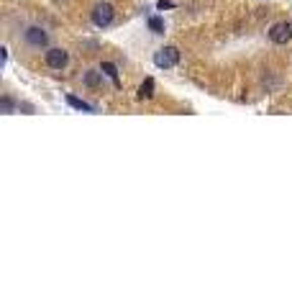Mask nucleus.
<instances>
[{"instance_id":"7ed1b4c3","label":"nucleus","mask_w":292,"mask_h":308,"mask_svg":"<svg viewBox=\"0 0 292 308\" xmlns=\"http://www.w3.org/2000/svg\"><path fill=\"white\" fill-rule=\"evenodd\" d=\"M23 42H26L28 47H33V49H44V47L49 44V33L41 28V26H28V28L23 31Z\"/></svg>"},{"instance_id":"423d86ee","label":"nucleus","mask_w":292,"mask_h":308,"mask_svg":"<svg viewBox=\"0 0 292 308\" xmlns=\"http://www.w3.org/2000/svg\"><path fill=\"white\" fill-rule=\"evenodd\" d=\"M82 83H85L88 88H100L103 85V69L100 72L98 69H88L85 77H82Z\"/></svg>"},{"instance_id":"f03ea898","label":"nucleus","mask_w":292,"mask_h":308,"mask_svg":"<svg viewBox=\"0 0 292 308\" xmlns=\"http://www.w3.org/2000/svg\"><path fill=\"white\" fill-rule=\"evenodd\" d=\"M154 64H156L159 69L177 67V64H180V49H177V47H161V49L154 54Z\"/></svg>"},{"instance_id":"9b49d317","label":"nucleus","mask_w":292,"mask_h":308,"mask_svg":"<svg viewBox=\"0 0 292 308\" xmlns=\"http://www.w3.org/2000/svg\"><path fill=\"white\" fill-rule=\"evenodd\" d=\"M0 105H3V113H13V100L8 95H3V103H0Z\"/></svg>"},{"instance_id":"1a4fd4ad","label":"nucleus","mask_w":292,"mask_h":308,"mask_svg":"<svg viewBox=\"0 0 292 308\" xmlns=\"http://www.w3.org/2000/svg\"><path fill=\"white\" fill-rule=\"evenodd\" d=\"M67 103H69L72 108H77V110H93V108H90V103L79 100V98H74V95H67Z\"/></svg>"},{"instance_id":"20e7f679","label":"nucleus","mask_w":292,"mask_h":308,"mask_svg":"<svg viewBox=\"0 0 292 308\" xmlns=\"http://www.w3.org/2000/svg\"><path fill=\"white\" fill-rule=\"evenodd\" d=\"M44 62H47V67H52V69H64L67 62H69V54H67L64 49H59V47H52V49H47Z\"/></svg>"},{"instance_id":"f257e3e1","label":"nucleus","mask_w":292,"mask_h":308,"mask_svg":"<svg viewBox=\"0 0 292 308\" xmlns=\"http://www.w3.org/2000/svg\"><path fill=\"white\" fill-rule=\"evenodd\" d=\"M90 18H93V23H95L98 28H108V26L115 21V8L108 3V0H100V3H95Z\"/></svg>"},{"instance_id":"0eeeda50","label":"nucleus","mask_w":292,"mask_h":308,"mask_svg":"<svg viewBox=\"0 0 292 308\" xmlns=\"http://www.w3.org/2000/svg\"><path fill=\"white\" fill-rule=\"evenodd\" d=\"M151 95H154V80H151V77H146L144 85L139 88V98H141V100H149Z\"/></svg>"},{"instance_id":"6e6552de","label":"nucleus","mask_w":292,"mask_h":308,"mask_svg":"<svg viewBox=\"0 0 292 308\" xmlns=\"http://www.w3.org/2000/svg\"><path fill=\"white\" fill-rule=\"evenodd\" d=\"M100 69H103V72L110 77V80L118 85V69H115V64H113V62H103V64H100Z\"/></svg>"},{"instance_id":"39448f33","label":"nucleus","mask_w":292,"mask_h":308,"mask_svg":"<svg viewBox=\"0 0 292 308\" xmlns=\"http://www.w3.org/2000/svg\"><path fill=\"white\" fill-rule=\"evenodd\" d=\"M289 36H292V26L287 21H279L269 28V38H272V44H287L289 42Z\"/></svg>"},{"instance_id":"9d476101","label":"nucleus","mask_w":292,"mask_h":308,"mask_svg":"<svg viewBox=\"0 0 292 308\" xmlns=\"http://www.w3.org/2000/svg\"><path fill=\"white\" fill-rule=\"evenodd\" d=\"M149 28H151L154 33H164V21L154 16V18H149Z\"/></svg>"}]
</instances>
